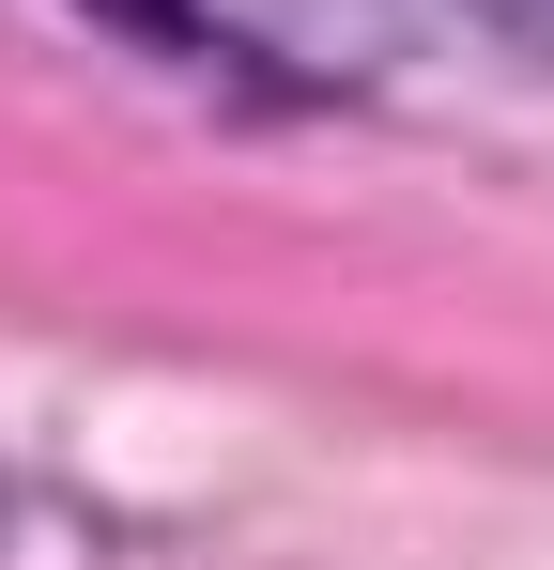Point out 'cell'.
Wrapping results in <instances>:
<instances>
[{"mask_svg":"<svg viewBox=\"0 0 554 570\" xmlns=\"http://www.w3.org/2000/svg\"><path fill=\"white\" fill-rule=\"evenodd\" d=\"M462 16H477L508 62H554V0H462Z\"/></svg>","mask_w":554,"mask_h":570,"instance_id":"obj_1","label":"cell"}]
</instances>
